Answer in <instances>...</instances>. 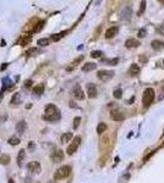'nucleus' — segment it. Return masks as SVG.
I'll return each instance as SVG.
<instances>
[{"mask_svg": "<svg viewBox=\"0 0 164 183\" xmlns=\"http://www.w3.org/2000/svg\"><path fill=\"white\" fill-rule=\"evenodd\" d=\"M60 117H61L60 111H59V109H58L55 105L49 104V105L45 106V112H44V116H43V118H44L45 121L54 122V121L60 120Z\"/></svg>", "mask_w": 164, "mask_h": 183, "instance_id": "nucleus-1", "label": "nucleus"}, {"mask_svg": "<svg viewBox=\"0 0 164 183\" xmlns=\"http://www.w3.org/2000/svg\"><path fill=\"white\" fill-rule=\"evenodd\" d=\"M154 95H156V92L153 88H147V89H144L143 92V95H142V104L144 107H148L153 100H154Z\"/></svg>", "mask_w": 164, "mask_h": 183, "instance_id": "nucleus-2", "label": "nucleus"}, {"mask_svg": "<svg viewBox=\"0 0 164 183\" xmlns=\"http://www.w3.org/2000/svg\"><path fill=\"white\" fill-rule=\"evenodd\" d=\"M71 173V167L69 165H65V166H61L59 167L55 173H54V179H63V178H66Z\"/></svg>", "mask_w": 164, "mask_h": 183, "instance_id": "nucleus-3", "label": "nucleus"}, {"mask_svg": "<svg viewBox=\"0 0 164 183\" xmlns=\"http://www.w3.org/2000/svg\"><path fill=\"white\" fill-rule=\"evenodd\" d=\"M80 143H81V137H80V136L75 137V138H74V140H72V143H71V144L67 146V149H66L67 155H72V154H74V153L77 150V148H79Z\"/></svg>", "mask_w": 164, "mask_h": 183, "instance_id": "nucleus-4", "label": "nucleus"}, {"mask_svg": "<svg viewBox=\"0 0 164 183\" xmlns=\"http://www.w3.org/2000/svg\"><path fill=\"white\" fill-rule=\"evenodd\" d=\"M97 76L101 81L103 82H108L109 80H112L114 77V71H108V70H102V71H98Z\"/></svg>", "mask_w": 164, "mask_h": 183, "instance_id": "nucleus-5", "label": "nucleus"}, {"mask_svg": "<svg viewBox=\"0 0 164 183\" xmlns=\"http://www.w3.org/2000/svg\"><path fill=\"white\" fill-rule=\"evenodd\" d=\"M87 95L91 99H93V98L97 97V88H96L94 84H92V83H88L87 84Z\"/></svg>", "mask_w": 164, "mask_h": 183, "instance_id": "nucleus-6", "label": "nucleus"}, {"mask_svg": "<svg viewBox=\"0 0 164 183\" xmlns=\"http://www.w3.org/2000/svg\"><path fill=\"white\" fill-rule=\"evenodd\" d=\"M74 95H75V98H76V99H79V100H83V99H85V93H83V90H82V88H81L80 83H77V84L75 86V89H74Z\"/></svg>", "mask_w": 164, "mask_h": 183, "instance_id": "nucleus-7", "label": "nucleus"}, {"mask_svg": "<svg viewBox=\"0 0 164 183\" xmlns=\"http://www.w3.org/2000/svg\"><path fill=\"white\" fill-rule=\"evenodd\" d=\"M27 169L31 171V172H34V173H39L41 172V165L39 162L37 161H32L27 165Z\"/></svg>", "mask_w": 164, "mask_h": 183, "instance_id": "nucleus-8", "label": "nucleus"}, {"mask_svg": "<svg viewBox=\"0 0 164 183\" xmlns=\"http://www.w3.org/2000/svg\"><path fill=\"white\" fill-rule=\"evenodd\" d=\"M63 160H64V153H63V150L54 152V154L51 155V161L53 162H61Z\"/></svg>", "mask_w": 164, "mask_h": 183, "instance_id": "nucleus-9", "label": "nucleus"}, {"mask_svg": "<svg viewBox=\"0 0 164 183\" xmlns=\"http://www.w3.org/2000/svg\"><path fill=\"white\" fill-rule=\"evenodd\" d=\"M110 117H112L114 121H122V120L125 118L124 114H122L121 111H119V110H114V111H112Z\"/></svg>", "mask_w": 164, "mask_h": 183, "instance_id": "nucleus-10", "label": "nucleus"}, {"mask_svg": "<svg viewBox=\"0 0 164 183\" xmlns=\"http://www.w3.org/2000/svg\"><path fill=\"white\" fill-rule=\"evenodd\" d=\"M151 46L153 48V50H157V51H159V50H163V49H164V42H162V40H158V39H154V40H152V43H151Z\"/></svg>", "mask_w": 164, "mask_h": 183, "instance_id": "nucleus-11", "label": "nucleus"}, {"mask_svg": "<svg viewBox=\"0 0 164 183\" xmlns=\"http://www.w3.org/2000/svg\"><path fill=\"white\" fill-rule=\"evenodd\" d=\"M26 128H27V124L25 121H20L19 123L16 124V132L19 134H23L26 132Z\"/></svg>", "mask_w": 164, "mask_h": 183, "instance_id": "nucleus-12", "label": "nucleus"}, {"mask_svg": "<svg viewBox=\"0 0 164 183\" xmlns=\"http://www.w3.org/2000/svg\"><path fill=\"white\" fill-rule=\"evenodd\" d=\"M118 33V27H110V28H108L107 32H105V38L107 39H110L113 38V37H115Z\"/></svg>", "mask_w": 164, "mask_h": 183, "instance_id": "nucleus-13", "label": "nucleus"}, {"mask_svg": "<svg viewBox=\"0 0 164 183\" xmlns=\"http://www.w3.org/2000/svg\"><path fill=\"white\" fill-rule=\"evenodd\" d=\"M96 68H97V64H94V62H86L82 66V71L83 72H89V71H93Z\"/></svg>", "mask_w": 164, "mask_h": 183, "instance_id": "nucleus-14", "label": "nucleus"}, {"mask_svg": "<svg viewBox=\"0 0 164 183\" xmlns=\"http://www.w3.org/2000/svg\"><path fill=\"white\" fill-rule=\"evenodd\" d=\"M131 14H132V11H131V9L127 6V8H125L124 10H122V12H121V17H122V20H125V21H129L130 20V17H131Z\"/></svg>", "mask_w": 164, "mask_h": 183, "instance_id": "nucleus-15", "label": "nucleus"}, {"mask_svg": "<svg viewBox=\"0 0 164 183\" xmlns=\"http://www.w3.org/2000/svg\"><path fill=\"white\" fill-rule=\"evenodd\" d=\"M125 45H126V48H137V46H140V42L134 38H130L125 42Z\"/></svg>", "mask_w": 164, "mask_h": 183, "instance_id": "nucleus-16", "label": "nucleus"}, {"mask_svg": "<svg viewBox=\"0 0 164 183\" xmlns=\"http://www.w3.org/2000/svg\"><path fill=\"white\" fill-rule=\"evenodd\" d=\"M66 33H67V31H64V32H60V33H57V34H53L51 37H50V39L53 40V42H58L59 39H61L64 35H66Z\"/></svg>", "mask_w": 164, "mask_h": 183, "instance_id": "nucleus-17", "label": "nucleus"}, {"mask_svg": "<svg viewBox=\"0 0 164 183\" xmlns=\"http://www.w3.org/2000/svg\"><path fill=\"white\" fill-rule=\"evenodd\" d=\"M129 73H130L131 76H137L138 73H140V67L136 64H132L131 67H130V70H129Z\"/></svg>", "mask_w": 164, "mask_h": 183, "instance_id": "nucleus-18", "label": "nucleus"}, {"mask_svg": "<svg viewBox=\"0 0 164 183\" xmlns=\"http://www.w3.org/2000/svg\"><path fill=\"white\" fill-rule=\"evenodd\" d=\"M21 103V94L20 93H15L12 99H11V104L12 105H19Z\"/></svg>", "mask_w": 164, "mask_h": 183, "instance_id": "nucleus-19", "label": "nucleus"}, {"mask_svg": "<svg viewBox=\"0 0 164 183\" xmlns=\"http://www.w3.org/2000/svg\"><path fill=\"white\" fill-rule=\"evenodd\" d=\"M43 92H44V86H43V84H38V86L33 87V93H34V94L39 95V94L43 93Z\"/></svg>", "mask_w": 164, "mask_h": 183, "instance_id": "nucleus-20", "label": "nucleus"}, {"mask_svg": "<svg viewBox=\"0 0 164 183\" xmlns=\"http://www.w3.org/2000/svg\"><path fill=\"white\" fill-rule=\"evenodd\" d=\"M72 139V133L71 132H66L61 136V143H67Z\"/></svg>", "mask_w": 164, "mask_h": 183, "instance_id": "nucleus-21", "label": "nucleus"}, {"mask_svg": "<svg viewBox=\"0 0 164 183\" xmlns=\"http://www.w3.org/2000/svg\"><path fill=\"white\" fill-rule=\"evenodd\" d=\"M44 25H45V21H39V22L37 23V26H36V27L33 28V33H37V32H41V31L43 29V27H44Z\"/></svg>", "mask_w": 164, "mask_h": 183, "instance_id": "nucleus-22", "label": "nucleus"}, {"mask_svg": "<svg viewBox=\"0 0 164 183\" xmlns=\"http://www.w3.org/2000/svg\"><path fill=\"white\" fill-rule=\"evenodd\" d=\"M23 158H25V150L22 149V150L19 152V155H17V164H19V166H21V165H22Z\"/></svg>", "mask_w": 164, "mask_h": 183, "instance_id": "nucleus-23", "label": "nucleus"}, {"mask_svg": "<svg viewBox=\"0 0 164 183\" xmlns=\"http://www.w3.org/2000/svg\"><path fill=\"white\" fill-rule=\"evenodd\" d=\"M105 130H107V124L103 123V122H101V123L98 124V127H97V133H98V134H102L103 132H105Z\"/></svg>", "mask_w": 164, "mask_h": 183, "instance_id": "nucleus-24", "label": "nucleus"}, {"mask_svg": "<svg viewBox=\"0 0 164 183\" xmlns=\"http://www.w3.org/2000/svg\"><path fill=\"white\" fill-rule=\"evenodd\" d=\"M0 162H2L3 165H8L10 162V156L8 154H4L2 155V158H0Z\"/></svg>", "mask_w": 164, "mask_h": 183, "instance_id": "nucleus-25", "label": "nucleus"}, {"mask_svg": "<svg viewBox=\"0 0 164 183\" xmlns=\"http://www.w3.org/2000/svg\"><path fill=\"white\" fill-rule=\"evenodd\" d=\"M38 52H39V50H38L37 48H31V49H28V50L26 51L27 56H32V55H37Z\"/></svg>", "mask_w": 164, "mask_h": 183, "instance_id": "nucleus-26", "label": "nucleus"}, {"mask_svg": "<svg viewBox=\"0 0 164 183\" xmlns=\"http://www.w3.org/2000/svg\"><path fill=\"white\" fill-rule=\"evenodd\" d=\"M83 60V55H82V56H80V58H77L74 62H72V64H74V65H72V66H70V67H67V71H71V70H74L75 67H76V65L79 64V62H81Z\"/></svg>", "mask_w": 164, "mask_h": 183, "instance_id": "nucleus-27", "label": "nucleus"}, {"mask_svg": "<svg viewBox=\"0 0 164 183\" xmlns=\"http://www.w3.org/2000/svg\"><path fill=\"white\" fill-rule=\"evenodd\" d=\"M113 95H114L115 99H120V98L122 97V90H121V89H115V90L113 92Z\"/></svg>", "mask_w": 164, "mask_h": 183, "instance_id": "nucleus-28", "label": "nucleus"}, {"mask_svg": "<svg viewBox=\"0 0 164 183\" xmlns=\"http://www.w3.org/2000/svg\"><path fill=\"white\" fill-rule=\"evenodd\" d=\"M9 144L10 145H19L20 144V139L16 138V137H12V138L9 139Z\"/></svg>", "mask_w": 164, "mask_h": 183, "instance_id": "nucleus-29", "label": "nucleus"}, {"mask_svg": "<svg viewBox=\"0 0 164 183\" xmlns=\"http://www.w3.org/2000/svg\"><path fill=\"white\" fill-rule=\"evenodd\" d=\"M102 51L101 50H94V51H92V52H91V56H92V58H94V59H97V58H101L102 56Z\"/></svg>", "mask_w": 164, "mask_h": 183, "instance_id": "nucleus-30", "label": "nucleus"}, {"mask_svg": "<svg viewBox=\"0 0 164 183\" xmlns=\"http://www.w3.org/2000/svg\"><path fill=\"white\" fill-rule=\"evenodd\" d=\"M38 45H41V46H47L48 44H49V39H47V38H43V39H38Z\"/></svg>", "mask_w": 164, "mask_h": 183, "instance_id": "nucleus-31", "label": "nucleus"}, {"mask_svg": "<svg viewBox=\"0 0 164 183\" xmlns=\"http://www.w3.org/2000/svg\"><path fill=\"white\" fill-rule=\"evenodd\" d=\"M144 10H146V2H141V6H140V10H138L137 15L141 16V15L144 12Z\"/></svg>", "mask_w": 164, "mask_h": 183, "instance_id": "nucleus-32", "label": "nucleus"}, {"mask_svg": "<svg viewBox=\"0 0 164 183\" xmlns=\"http://www.w3.org/2000/svg\"><path fill=\"white\" fill-rule=\"evenodd\" d=\"M80 122H81V117H75L74 118V130H77L79 126H80Z\"/></svg>", "mask_w": 164, "mask_h": 183, "instance_id": "nucleus-33", "label": "nucleus"}, {"mask_svg": "<svg viewBox=\"0 0 164 183\" xmlns=\"http://www.w3.org/2000/svg\"><path fill=\"white\" fill-rule=\"evenodd\" d=\"M107 62H109V65H113V66H115V65H118L119 59H118V58H115V59H112V60H107Z\"/></svg>", "mask_w": 164, "mask_h": 183, "instance_id": "nucleus-34", "label": "nucleus"}, {"mask_svg": "<svg viewBox=\"0 0 164 183\" xmlns=\"http://www.w3.org/2000/svg\"><path fill=\"white\" fill-rule=\"evenodd\" d=\"M137 35H138V38H143V37H146V29H140Z\"/></svg>", "mask_w": 164, "mask_h": 183, "instance_id": "nucleus-35", "label": "nucleus"}, {"mask_svg": "<svg viewBox=\"0 0 164 183\" xmlns=\"http://www.w3.org/2000/svg\"><path fill=\"white\" fill-rule=\"evenodd\" d=\"M158 33H160L162 35H164V22L158 27Z\"/></svg>", "mask_w": 164, "mask_h": 183, "instance_id": "nucleus-36", "label": "nucleus"}, {"mask_svg": "<svg viewBox=\"0 0 164 183\" xmlns=\"http://www.w3.org/2000/svg\"><path fill=\"white\" fill-rule=\"evenodd\" d=\"M31 87H32V81L31 80H27L25 82V88H31Z\"/></svg>", "mask_w": 164, "mask_h": 183, "instance_id": "nucleus-37", "label": "nucleus"}, {"mask_svg": "<svg viewBox=\"0 0 164 183\" xmlns=\"http://www.w3.org/2000/svg\"><path fill=\"white\" fill-rule=\"evenodd\" d=\"M162 99H164V87L162 88V93H160V95L158 97V100H162Z\"/></svg>", "mask_w": 164, "mask_h": 183, "instance_id": "nucleus-38", "label": "nucleus"}, {"mask_svg": "<svg viewBox=\"0 0 164 183\" xmlns=\"http://www.w3.org/2000/svg\"><path fill=\"white\" fill-rule=\"evenodd\" d=\"M70 107H76V104H74V101H70Z\"/></svg>", "mask_w": 164, "mask_h": 183, "instance_id": "nucleus-39", "label": "nucleus"}, {"mask_svg": "<svg viewBox=\"0 0 164 183\" xmlns=\"http://www.w3.org/2000/svg\"><path fill=\"white\" fill-rule=\"evenodd\" d=\"M132 101H135V97H132V98L129 100V104H132Z\"/></svg>", "mask_w": 164, "mask_h": 183, "instance_id": "nucleus-40", "label": "nucleus"}, {"mask_svg": "<svg viewBox=\"0 0 164 183\" xmlns=\"http://www.w3.org/2000/svg\"><path fill=\"white\" fill-rule=\"evenodd\" d=\"M5 45H6V43H5V40H3L2 42V46H5Z\"/></svg>", "mask_w": 164, "mask_h": 183, "instance_id": "nucleus-41", "label": "nucleus"}, {"mask_svg": "<svg viewBox=\"0 0 164 183\" xmlns=\"http://www.w3.org/2000/svg\"><path fill=\"white\" fill-rule=\"evenodd\" d=\"M9 183H15V182H14V179H12V178H10V179H9Z\"/></svg>", "mask_w": 164, "mask_h": 183, "instance_id": "nucleus-42", "label": "nucleus"}]
</instances>
